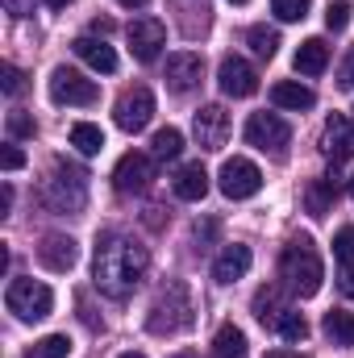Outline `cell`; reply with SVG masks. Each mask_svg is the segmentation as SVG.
Listing matches in <instances>:
<instances>
[{
  "label": "cell",
  "instance_id": "1",
  "mask_svg": "<svg viewBox=\"0 0 354 358\" xmlns=\"http://www.w3.org/2000/svg\"><path fill=\"white\" fill-rule=\"evenodd\" d=\"M150 267V255L142 242H134L129 234H104L96 242V259H92V279L108 300H125L134 296V287L142 283V275Z\"/></svg>",
  "mask_w": 354,
  "mask_h": 358
},
{
  "label": "cell",
  "instance_id": "2",
  "mask_svg": "<svg viewBox=\"0 0 354 358\" xmlns=\"http://www.w3.org/2000/svg\"><path fill=\"white\" fill-rule=\"evenodd\" d=\"M279 279L292 296L309 300L321 292V279H325V267H321V255L313 246V238H292L279 255Z\"/></svg>",
  "mask_w": 354,
  "mask_h": 358
},
{
  "label": "cell",
  "instance_id": "3",
  "mask_svg": "<svg viewBox=\"0 0 354 358\" xmlns=\"http://www.w3.org/2000/svg\"><path fill=\"white\" fill-rule=\"evenodd\" d=\"M146 325H150V334H179V329L192 325V296H187L183 283H167L155 296Z\"/></svg>",
  "mask_w": 354,
  "mask_h": 358
},
{
  "label": "cell",
  "instance_id": "4",
  "mask_svg": "<svg viewBox=\"0 0 354 358\" xmlns=\"http://www.w3.org/2000/svg\"><path fill=\"white\" fill-rule=\"evenodd\" d=\"M42 196H46V204L55 213H80L88 204V176L80 167H71V163H59L55 176L46 179V192Z\"/></svg>",
  "mask_w": 354,
  "mask_h": 358
},
{
  "label": "cell",
  "instance_id": "5",
  "mask_svg": "<svg viewBox=\"0 0 354 358\" xmlns=\"http://www.w3.org/2000/svg\"><path fill=\"white\" fill-rule=\"evenodd\" d=\"M4 304H8V313L21 317V321H42V317H50V308H55V292H50L46 283H38V279H13L8 292H4Z\"/></svg>",
  "mask_w": 354,
  "mask_h": 358
},
{
  "label": "cell",
  "instance_id": "6",
  "mask_svg": "<svg viewBox=\"0 0 354 358\" xmlns=\"http://www.w3.org/2000/svg\"><path fill=\"white\" fill-rule=\"evenodd\" d=\"M50 100L67 104V108H88V104L100 100V88H96V80L80 76L76 67H55V76H50Z\"/></svg>",
  "mask_w": 354,
  "mask_h": 358
},
{
  "label": "cell",
  "instance_id": "7",
  "mask_svg": "<svg viewBox=\"0 0 354 358\" xmlns=\"http://www.w3.org/2000/svg\"><path fill=\"white\" fill-rule=\"evenodd\" d=\"M246 142H250L255 150H263V155L283 159V146L292 142V129H288V121H283L279 113H255V117L246 121Z\"/></svg>",
  "mask_w": 354,
  "mask_h": 358
},
{
  "label": "cell",
  "instance_id": "8",
  "mask_svg": "<svg viewBox=\"0 0 354 358\" xmlns=\"http://www.w3.org/2000/svg\"><path fill=\"white\" fill-rule=\"evenodd\" d=\"M217 187H221V196H229V200H250V196H259V187H263V171H259L250 159H229V163L221 167V176H217Z\"/></svg>",
  "mask_w": 354,
  "mask_h": 358
},
{
  "label": "cell",
  "instance_id": "9",
  "mask_svg": "<svg viewBox=\"0 0 354 358\" xmlns=\"http://www.w3.org/2000/svg\"><path fill=\"white\" fill-rule=\"evenodd\" d=\"M150 117H155V96H150V88H129L117 100V108H113V121L125 134H142L150 125Z\"/></svg>",
  "mask_w": 354,
  "mask_h": 358
},
{
  "label": "cell",
  "instance_id": "10",
  "mask_svg": "<svg viewBox=\"0 0 354 358\" xmlns=\"http://www.w3.org/2000/svg\"><path fill=\"white\" fill-rule=\"evenodd\" d=\"M155 179V155H142V150H129L121 155V163L113 167V187L117 192H146Z\"/></svg>",
  "mask_w": 354,
  "mask_h": 358
},
{
  "label": "cell",
  "instance_id": "11",
  "mask_svg": "<svg viewBox=\"0 0 354 358\" xmlns=\"http://www.w3.org/2000/svg\"><path fill=\"white\" fill-rule=\"evenodd\" d=\"M125 38H129V50H134L138 63H155L159 50H163V42H167V29L155 17H134L129 29H125Z\"/></svg>",
  "mask_w": 354,
  "mask_h": 358
},
{
  "label": "cell",
  "instance_id": "12",
  "mask_svg": "<svg viewBox=\"0 0 354 358\" xmlns=\"http://www.w3.org/2000/svg\"><path fill=\"white\" fill-rule=\"evenodd\" d=\"M217 84H221V92H225V96L246 100V96H255V92H259V71H255L246 59L225 55V59H221V67H217Z\"/></svg>",
  "mask_w": 354,
  "mask_h": 358
},
{
  "label": "cell",
  "instance_id": "13",
  "mask_svg": "<svg viewBox=\"0 0 354 358\" xmlns=\"http://www.w3.org/2000/svg\"><path fill=\"white\" fill-rule=\"evenodd\" d=\"M192 134L204 150H221L225 138H229V113L221 104H204L196 117H192Z\"/></svg>",
  "mask_w": 354,
  "mask_h": 358
},
{
  "label": "cell",
  "instance_id": "14",
  "mask_svg": "<svg viewBox=\"0 0 354 358\" xmlns=\"http://www.w3.org/2000/svg\"><path fill=\"white\" fill-rule=\"evenodd\" d=\"M200 76H204V59L200 55H192V50H176V55H167V88L171 92H192L200 84Z\"/></svg>",
  "mask_w": 354,
  "mask_h": 358
},
{
  "label": "cell",
  "instance_id": "15",
  "mask_svg": "<svg viewBox=\"0 0 354 358\" xmlns=\"http://www.w3.org/2000/svg\"><path fill=\"white\" fill-rule=\"evenodd\" d=\"M321 150H325L334 163H346V159H354V117H342V113H334V117L325 121V138H321Z\"/></svg>",
  "mask_w": 354,
  "mask_h": 358
},
{
  "label": "cell",
  "instance_id": "16",
  "mask_svg": "<svg viewBox=\"0 0 354 358\" xmlns=\"http://www.w3.org/2000/svg\"><path fill=\"white\" fill-rule=\"evenodd\" d=\"M76 259H80V246H76V238H63V234H50V238H42V246H38V263L46 271H71L76 267Z\"/></svg>",
  "mask_w": 354,
  "mask_h": 358
},
{
  "label": "cell",
  "instance_id": "17",
  "mask_svg": "<svg viewBox=\"0 0 354 358\" xmlns=\"http://www.w3.org/2000/svg\"><path fill=\"white\" fill-rule=\"evenodd\" d=\"M76 59H84L92 71H104V76H113L117 71V50L104 42V38H92V34H84V38H76Z\"/></svg>",
  "mask_w": 354,
  "mask_h": 358
},
{
  "label": "cell",
  "instance_id": "18",
  "mask_svg": "<svg viewBox=\"0 0 354 358\" xmlns=\"http://www.w3.org/2000/svg\"><path fill=\"white\" fill-rule=\"evenodd\" d=\"M250 263H255L250 246L234 242V246H225V250L217 255V263H213V279H217V283H234V279H242V275L250 271Z\"/></svg>",
  "mask_w": 354,
  "mask_h": 358
},
{
  "label": "cell",
  "instance_id": "19",
  "mask_svg": "<svg viewBox=\"0 0 354 358\" xmlns=\"http://www.w3.org/2000/svg\"><path fill=\"white\" fill-rule=\"evenodd\" d=\"M271 104H275V108L304 113V108L317 104V96H313V88H304V84H296V80H279V84L271 88Z\"/></svg>",
  "mask_w": 354,
  "mask_h": 358
},
{
  "label": "cell",
  "instance_id": "20",
  "mask_svg": "<svg viewBox=\"0 0 354 358\" xmlns=\"http://www.w3.org/2000/svg\"><path fill=\"white\" fill-rule=\"evenodd\" d=\"M171 187H176L179 200H204V192H208V171L200 167V163H183L171 179Z\"/></svg>",
  "mask_w": 354,
  "mask_h": 358
},
{
  "label": "cell",
  "instance_id": "21",
  "mask_svg": "<svg viewBox=\"0 0 354 358\" xmlns=\"http://www.w3.org/2000/svg\"><path fill=\"white\" fill-rule=\"evenodd\" d=\"M325 67H330V46L321 38H309L296 46V71L300 76H321Z\"/></svg>",
  "mask_w": 354,
  "mask_h": 358
},
{
  "label": "cell",
  "instance_id": "22",
  "mask_svg": "<svg viewBox=\"0 0 354 358\" xmlns=\"http://www.w3.org/2000/svg\"><path fill=\"white\" fill-rule=\"evenodd\" d=\"M334 196H338V179H334V176L313 179V183H309V192H304L309 217H325V213H330V204H334Z\"/></svg>",
  "mask_w": 354,
  "mask_h": 358
},
{
  "label": "cell",
  "instance_id": "23",
  "mask_svg": "<svg viewBox=\"0 0 354 358\" xmlns=\"http://www.w3.org/2000/svg\"><path fill=\"white\" fill-rule=\"evenodd\" d=\"M325 338L334 342V346H342V350H354V313H342V308H334V313H325Z\"/></svg>",
  "mask_w": 354,
  "mask_h": 358
},
{
  "label": "cell",
  "instance_id": "24",
  "mask_svg": "<svg viewBox=\"0 0 354 358\" xmlns=\"http://www.w3.org/2000/svg\"><path fill=\"white\" fill-rule=\"evenodd\" d=\"M213 358H246V334L238 325H221L213 338Z\"/></svg>",
  "mask_w": 354,
  "mask_h": 358
},
{
  "label": "cell",
  "instance_id": "25",
  "mask_svg": "<svg viewBox=\"0 0 354 358\" xmlns=\"http://www.w3.org/2000/svg\"><path fill=\"white\" fill-rule=\"evenodd\" d=\"M288 313V304L279 300V287H263L259 296H255V317L263 321L267 329H275V321Z\"/></svg>",
  "mask_w": 354,
  "mask_h": 358
},
{
  "label": "cell",
  "instance_id": "26",
  "mask_svg": "<svg viewBox=\"0 0 354 358\" xmlns=\"http://www.w3.org/2000/svg\"><path fill=\"white\" fill-rule=\"evenodd\" d=\"M71 146H76L80 155H100V150H104V134H100V125H92V121H76V125H71Z\"/></svg>",
  "mask_w": 354,
  "mask_h": 358
},
{
  "label": "cell",
  "instance_id": "27",
  "mask_svg": "<svg viewBox=\"0 0 354 358\" xmlns=\"http://www.w3.org/2000/svg\"><path fill=\"white\" fill-rule=\"evenodd\" d=\"M179 150H183V134L179 129H159L155 138H150V155L159 159V163H167V159H179Z\"/></svg>",
  "mask_w": 354,
  "mask_h": 358
},
{
  "label": "cell",
  "instance_id": "28",
  "mask_svg": "<svg viewBox=\"0 0 354 358\" xmlns=\"http://www.w3.org/2000/svg\"><path fill=\"white\" fill-rule=\"evenodd\" d=\"M271 334H279L283 342H304V338H309V325H304V317H300L296 308H288V313L275 321V329H271Z\"/></svg>",
  "mask_w": 354,
  "mask_h": 358
},
{
  "label": "cell",
  "instance_id": "29",
  "mask_svg": "<svg viewBox=\"0 0 354 358\" xmlns=\"http://www.w3.org/2000/svg\"><path fill=\"white\" fill-rule=\"evenodd\" d=\"M246 42H250V50H255L259 59H275V50H279V34L267 29V25H250Z\"/></svg>",
  "mask_w": 354,
  "mask_h": 358
},
{
  "label": "cell",
  "instance_id": "30",
  "mask_svg": "<svg viewBox=\"0 0 354 358\" xmlns=\"http://www.w3.org/2000/svg\"><path fill=\"white\" fill-rule=\"evenodd\" d=\"M71 355V338L67 334H50L34 346V358H67Z\"/></svg>",
  "mask_w": 354,
  "mask_h": 358
},
{
  "label": "cell",
  "instance_id": "31",
  "mask_svg": "<svg viewBox=\"0 0 354 358\" xmlns=\"http://www.w3.org/2000/svg\"><path fill=\"white\" fill-rule=\"evenodd\" d=\"M309 4L313 0H271V8H275L279 21H304L309 17Z\"/></svg>",
  "mask_w": 354,
  "mask_h": 358
},
{
  "label": "cell",
  "instance_id": "32",
  "mask_svg": "<svg viewBox=\"0 0 354 358\" xmlns=\"http://www.w3.org/2000/svg\"><path fill=\"white\" fill-rule=\"evenodd\" d=\"M0 88L8 92V96H21V92H25V71L13 67V63H4V67H0Z\"/></svg>",
  "mask_w": 354,
  "mask_h": 358
},
{
  "label": "cell",
  "instance_id": "33",
  "mask_svg": "<svg viewBox=\"0 0 354 358\" xmlns=\"http://www.w3.org/2000/svg\"><path fill=\"white\" fill-rule=\"evenodd\" d=\"M351 4H346V0H338V4H330V8H325V25H330V29H334V34H342V29H346V25H351Z\"/></svg>",
  "mask_w": 354,
  "mask_h": 358
},
{
  "label": "cell",
  "instance_id": "34",
  "mask_svg": "<svg viewBox=\"0 0 354 358\" xmlns=\"http://www.w3.org/2000/svg\"><path fill=\"white\" fill-rule=\"evenodd\" d=\"M8 138H34V117L21 113V108H13L8 113Z\"/></svg>",
  "mask_w": 354,
  "mask_h": 358
},
{
  "label": "cell",
  "instance_id": "35",
  "mask_svg": "<svg viewBox=\"0 0 354 358\" xmlns=\"http://www.w3.org/2000/svg\"><path fill=\"white\" fill-rule=\"evenodd\" d=\"M334 255H338V263H354V225L338 229V238H334Z\"/></svg>",
  "mask_w": 354,
  "mask_h": 358
},
{
  "label": "cell",
  "instance_id": "36",
  "mask_svg": "<svg viewBox=\"0 0 354 358\" xmlns=\"http://www.w3.org/2000/svg\"><path fill=\"white\" fill-rule=\"evenodd\" d=\"M0 167H4V171H17V167H25V155H21L17 146H4V155H0Z\"/></svg>",
  "mask_w": 354,
  "mask_h": 358
},
{
  "label": "cell",
  "instance_id": "37",
  "mask_svg": "<svg viewBox=\"0 0 354 358\" xmlns=\"http://www.w3.org/2000/svg\"><path fill=\"white\" fill-rule=\"evenodd\" d=\"M338 287H342V296L354 300V263H342L338 267Z\"/></svg>",
  "mask_w": 354,
  "mask_h": 358
},
{
  "label": "cell",
  "instance_id": "38",
  "mask_svg": "<svg viewBox=\"0 0 354 358\" xmlns=\"http://www.w3.org/2000/svg\"><path fill=\"white\" fill-rule=\"evenodd\" d=\"M338 84L342 88H354V50L342 59V71H338Z\"/></svg>",
  "mask_w": 354,
  "mask_h": 358
},
{
  "label": "cell",
  "instance_id": "39",
  "mask_svg": "<svg viewBox=\"0 0 354 358\" xmlns=\"http://www.w3.org/2000/svg\"><path fill=\"white\" fill-rule=\"evenodd\" d=\"M8 4V13L13 17H25V13H34V0H4Z\"/></svg>",
  "mask_w": 354,
  "mask_h": 358
},
{
  "label": "cell",
  "instance_id": "40",
  "mask_svg": "<svg viewBox=\"0 0 354 358\" xmlns=\"http://www.w3.org/2000/svg\"><path fill=\"white\" fill-rule=\"evenodd\" d=\"M217 234V221H204V225H196V242H208Z\"/></svg>",
  "mask_w": 354,
  "mask_h": 358
},
{
  "label": "cell",
  "instance_id": "41",
  "mask_svg": "<svg viewBox=\"0 0 354 358\" xmlns=\"http://www.w3.org/2000/svg\"><path fill=\"white\" fill-rule=\"evenodd\" d=\"M8 208H13V187L4 183V187H0V213H8Z\"/></svg>",
  "mask_w": 354,
  "mask_h": 358
},
{
  "label": "cell",
  "instance_id": "42",
  "mask_svg": "<svg viewBox=\"0 0 354 358\" xmlns=\"http://www.w3.org/2000/svg\"><path fill=\"white\" fill-rule=\"evenodd\" d=\"M267 358H304V355H296V350H271Z\"/></svg>",
  "mask_w": 354,
  "mask_h": 358
},
{
  "label": "cell",
  "instance_id": "43",
  "mask_svg": "<svg viewBox=\"0 0 354 358\" xmlns=\"http://www.w3.org/2000/svg\"><path fill=\"white\" fill-rule=\"evenodd\" d=\"M121 8H142V4H150V0H117Z\"/></svg>",
  "mask_w": 354,
  "mask_h": 358
},
{
  "label": "cell",
  "instance_id": "44",
  "mask_svg": "<svg viewBox=\"0 0 354 358\" xmlns=\"http://www.w3.org/2000/svg\"><path fill=\"white\" fill-rule=\"evenodd\" d=\"M46 4H50V8H67L71 0H46Z\"/></svg>",
  "mask_w": 354,
  "mask_h": 358
},
{
  "label": "cell",
  "instance_id": "45",
  "mask_svg": "<svg viewBox=\"0 0 354 358\" xmlns=\"http://www.w3.org/2000/svg\"><path fill=\"white\" fill-rule=\"evenodd\" d=\"M117 358H146V355H138V350H125V355H117Z\"/></svg>",
  "mask_w": 354,
  "mask_h": 358
},
{
  "label": "cell",
  "instance_id": "46",
  "mask_svg": "<svg viewBox=\"0 0 354 358\" xmlns=\"http://www.w3.org/2000/svg\"><path fill=\"white\" fill-rule=\"evenodd\" d=\"M229 4H246V0H229Z\"/></svg>",
  "mask_w": 354,
  "mask_h": 358
},
{
  "label": "cell",
  "instance_id": "47",
  "mask_svg": "<svg viewBox=\"0 0 354 358\" xmlns=\"http://www.w3.org/2000/svg\"><path fill=\"white\" fill-rule=\"evenodd\" d=\"M351 192H354V179H351Z\"/></svg>",
  "mask_w": 354,
  "mask_h": 358
},
{
  "label": "cell",
  "instance_id": "48",
  "mask_svg": "<svg viewBox=\"0 0 354 358\" xmlns=\"http://www.w3.org/2000/svg\"><path fill=\"white\" fill-rule=\"evenodd\" d=\"M351 113H354V108H351Z\"/></svg>",
  "mask_w": 354,
  "mask_h": 358
}]
</instances>
